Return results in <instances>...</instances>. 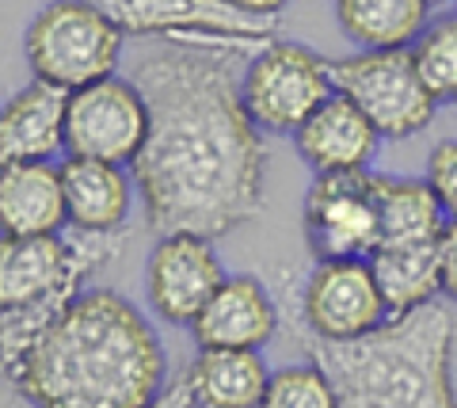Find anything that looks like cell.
<instances>
[{
	"label": "cell",
	"instance_id": "52a82bcc",
	"mask_svg": "<svg viewBox=\"0 0 457 408\" xmlns=\"http://www.w3.org/2000/svg\"><path fill=\"white\" fill-rule=\"evenodd\" d=\"M240 96L263 134H297L336 96L332 62L305 42L275 38L252 54Z\"/></svg>",
	"mask_w": 457,
	"mask_h": 408
},
{
	"label": "cell",
	"instance_id": "3957f363",
	"mask_svg": "<svg viewBox=\"0 0 457 408\" xmlns=\"http://www.w3.org/2000/svg\"><path fill=\"white\" fill-rule=\"evenodd\" d=\"M305 351L336 382L339 408H457L453 317L438 302L389 317L351 344L309 336Z\"/></svg>",
	"mask_w": 457,
	"mask_h": 408
},
{
	"label": "cell",
	"instance_id": "9c48e42d",
	"mask_svg": "<svg viewBox=\"0 0 457 408\" xmlns=\"http://www.w3.org/2000/svg\"><path fill=\"white\" fill-rule=\"evenodd\" d=\"M122 35L168 42H275L278 20L248 16L225 0H92Z\"/></svg>",
	"mask_w": 457,
	"mask_h": 408
},
{
	"label": "cell",
	"instance_id": "d4e9b609",
	"mask_svg": "<svg viewBox=\"0 0 457 408\" xmlns=\"http://www.w3.org/2000/svg\"><path fill=\"white\" fill-rule=\"evenodd\" d=\"M438 283H442V298L457 305V218L446 221L438 241Z\"/></svg>",
	"mask_w": 457,
	"mask_h": 408
},
{
	"label": "cell",
	"instance_id": "83f0119b",
	"mask_svg": "<svg viewBox=\"0 0 457 408\" xmlns=\"http://www.w3.org/2000/svg\"><path fill=\"white\" fill-rule=\"evenodd\" d=\"M431 4H435V0H431Z\"/></svg>",
	"mask_w": 457,
	"mask_h": 408
},
{
	"label": "cell",
	"instance_id": "cb8c5ba5",
	"mask_svg": "<svg viewBox=\"0 0 457 408\" xmlns=\"http://www.w3.org/2000/svg\"><path fill=\"white\" fill-rule=\"evenodd\" d=\"M427 184L438 195L446 218H457V142H442L427 157Z\"/></svg>",
	"mask_w": 457,
	"mask_h": 408
},
{
	"label": "cell",
	"instance_id": "603a6c76",
	"mask_svg": "<svg viewBox=\"0 0 457 408\" xmlns=\"http://www.w3.org/2000/svg\"><path fill=\"white\" fill-rule=\"evenodd\" d=\"M260 408H339V389L320 362H290L270 371Z\"/></svg>",
	"mask_w": 457,
	"mask_h": 408
},
{
	"label": "cell",
	"instance_id": "7a4b0ae2",
	"mask_svg": "<svg viewBox=\"0 0 457 408\" xmlns=\"http://www.w3.org/2000/svg\"><path fill=\"white\" fill-rule=\"evenodd\" d=\"M164 347L119 290H84L4 371L31 408H153L168 389Z\"/></svg>",
	"mask_w": 457,
	"mask_h": 408
},
{
	"label": "cell",
	"instance_id": "ac0fdd59",
	"mask_svg": "<svg viewBox=\"0 0 457 408\" xmlns=\"http://www.w3.org/2000/svg\"><path fill=\"white\" fill-rule=\"evenodd\" d=\"M270 371L260 351L203 347L183 371V386L195 408H260Z\"/></svg>",
	"mask_w": 457,
	"mask_h": 408
},
{
	"label": "cell",
	"instance_id": "8992f818",
	"mask_svg": "<svg viewBox=\"0 0 457 408\" xmlns=\"http://www.w3.org/2000/svg\"><path fill=\"white\" fill-rule=\"evenodd\" d=\"M336 96L374 122L381 142H404L431 126L438 100L423 84L411 50H359L332 62Z\"/></svg>",
	"mask_w": 457,
	"mask_h": 408
},
{
	"label": "cell",
	"instance_id": "4fadbf2b",
	"mask_svg": "<svg viewBox=\"0 0 457 408\" xmlns=\"http://www.w3.org/2000/svg\"><path fill=\"white\" fill-rule=\"evenodd\" d=\"M278 329V305L255 275H228L206 309L195 317L191 336L198 347L260 351Z\"/></svg>",
	"mask_w": 457,
	"mask_h": 408
},
{
	"label": "cell",
	"instance_id": "ffe728a7",
	"mask_svg": "<svg viewBox=\"0 0 457 408\" xmlns=\"http://www.w3.org/2000/svg\"><path fill=\"white\" fill-rule=\"evenodd\" d=\"M336 20L362 50H411L431 23V0H336Z\"/></svg>",
	"mask_w": 457,
	"mask_h": 408
},
{
	"label": "cell",
	"instance_id": "9a60e30c",
	"mask_svg": "<svg viewBox=\"0 0 457 408\" xmlns=\"http://www.w3.org/2000/svg\"><path fill=\"white\" fill-rule=\"evenodd\" d=\"M69 92L31 80L0 111V164L54 161L65 149Z\"/></svg>",
	"mask_w": 457,
	"mask_h": 408
},
{
	"label": "cell",
	"instance_id": "7c38bea8",
	"mask_svg": "<svg viewBox=\"0 0 457 408\" xmlns=\"http://www.w3.org/2000/svg\"><path fill=\"white\" fill-rule=\"evenodd\" d=\"M213 241L198 233H168L153 245L145 263V298L168 325H195V317L225 283Z\"/></svg>",
	"mask_w": 457,
	"mask_h": 408
},
{
	"label": "cell",
	"instance_id": "277c9868",
	"mask_svg": "<svg viewBox=\"0 0 457 408\" xmlns=\"http://www.w3.org/2000/svg\"><path fill=\"white\" fill-rule=\"evenodd\" d=\"M119 237L104 233H50V237H4L0 241V344L4 371L27 355L69 305L92 271L114 260Z\"/></svg>",
	"mask_w": 457,
	"mask_h": 408
},
{
	"label": "cell",
	"instance_id": "ba28073f",
	"mask_svg": "<svg viewBox=\"0 0 457 408\" xmlns=\"http://www.w3.org/2000/svg\"><path fill=\"white\" fill-rule=\"evenodd\" d=\"M149 137V104L130 77H107L69 92L65 153L107 164H134Z\"/></svg>",
	"mask_w": 457,
	"mask_h": 408
},
{
	"label": "cell",
	"instance_id": "5bb4252c",
	"mask_svg": "<svg viewBox=\"0 0 457 408\" xmlns=\"http://www.w3.org/2000/svg\"><path fill=\"white\" fill-rule=\"evenodd\" d=\"M294 146L302 153V161L312 168V176L366 172V164L374 161V153L381 146V134L347 96H332L294 134Z\"/></svg>",
	"mask_w": 457,
	"mask_h": 408
},
{
	"label": "cell",
	"instance_id": "30bf717a",
	"mask_svg": "<svg viewBox=\"0 0 457 408\" xmlns=\"http://www.w3.org/2000/svg\"><path fill=\"white\" fill-rule=\"evenodd\" d=\"M305 241L317 260H370L381 245L374 172L312 176L305 195Z\"/></svg>",
	"mask_w": 457,
	"mask_h": 408
},
{
	"label": "cell",
	"instance_id": "44dd1931",
	"mask_svg": "<svg viewBox=\"0 0 457 408\" xmlns=\"http://www.w3.org/2000/svg\"><path fill=\"white\" fill-rule=\"evenodd\" d=\"M378 287L389 302V313H411L435 302L442 294L438 283V245H411V248H378L370 256Z\"/></svg>",
	"mask_w": 457,
	"mask_h": 408
},
{
	"label": "cell",
	"instance_id": "7402d4cb",
	"mask_svg": "<svg viewBox=\"0 0 457 408\" xmlns=\"http://www.w3.org/2000/svg\"><path fill=\"white\" fill-rule=\"evenodd\" d=\"M411 58L435 100L457 104V12L427 23V31L411 42Z\"/></svg>",
	"mask_w": 457,
	"mask_h": 408
},
{
	"label": "cell",
	"instance_id": "8fae6325",
	"mask_svg": "<svg viewBox=\"0 0 457 408\" xmlns=\"http://www.w3.org/2000/svg\"><path fill=\"white\" fill-rule=\"evenodd\" d=\"M302 313L309 332L324 344L362 340L393 317L370 260H317L305 283Z\"/></svg>",
	"mask_w": 457,
	"mask_h": 408
},
{
	"label": "cell",
	"instance_id": "2e32d148",
	"mask_svg": "<svg viewBox=\"0 0 457 408\" xmlns=\"http://www.w3.org/2000/svg\"><path fill=\"white\" fill-rule=\"evenodd\" d=\"M65 206H69V229L80 233H104L119 237L134 210V172L122 164L88 161V157H65L62 164Z\"/></svg>",
	"mask_w": 457,
	"mask_h": 408
},
{
	"label": "cell",
	"instance_id": "4316f807",
	"mask_svg": "<svg viewBox=\"0 0 457 408\" xmlns=\"http://www.w3.org/2000/svg\"><path fill=\"white\" fill-rule=\"evenodd\" d=\"M153 408H195V404H191V393H187V386H183V378H176V382H168L164 397L156 401Z\"/></svg>",
	"mask_w": 457,
	"mask_h": 408
},
{
	"label": "cell",
	"instance_id": "e0dca14e",
	"mask_svg": "<svg viewBox=\"0 0 457 408\" xmlns=\"http://www.w3.org/2000/svg\"><path fill=\"white\" fill-rule=\"evenodd\" d=\"M0 225L4 237H50L69 229L62 168L50 161L0 164Z\"/></svg>",
	"mask_w": 457,
	"mask_h": 408
},
{
	"label": "cell",
	"instance_id": "d6986e66",
	"mask_svg": "<svg viewBox=\"0 0 457 408\" xmlns=\"http://www.w3.org/2000/svg\"><path fill=\"white\" fill-rule=\"evenodd\" d=\"M378 203H381L378 248H411V245L442 241V229H446L450 218L427 179L378 176Z\"/></svg>",
	"mask_w": 457,
	"mask_h": 408
},
{
	"label": "cell",
	"instance_id": "6da1fadb",
	"mask_svg": "<svg viewBox=\"0 0 457 408\" xmlns=\"http://www.w3.org/2000/svg\"><path fill=\"white\" fill-rule=\"evenodd\" d=\"M255 50L252 42H168L134 62L149 137L130 172L161 237L218 241L260 214L267 149L240 96Z\"/></svg>",
	"mask_w": 457,
	"mask_h": 408
},
{
	"label": "cell",
	"instance_id": "484cf974",
	"mask_svg": "<svg viewBox=\"0 0 457 408\" xmlns=\"http://www.w3.org/2000/svg\"><path fill=\"white\" fill-rule=\"evenodd\" d=\"M225 4L248 12V16H260V20H278V12L286 8V0H225Z\"/></svg>",
	"mask_w": 457,
	"mask_h": 408
},
{
	"label": "cell",
	"instance_id": "5b68a950",
	"mask_svg": "<svg viewBox=\"0 0 457 408\" xmlns=\"http://www.w3.org/2000/svg\"><path fill=\"white\" fill-rule=\"evenodd\" d=\"M122 38L126 35L92 0H54L27 27L23 54L35 80H46L62 92H80L114 77Z\"/></svg>",
	"mask_w": 457,
	"mask_h": 408
}]
</instances>
